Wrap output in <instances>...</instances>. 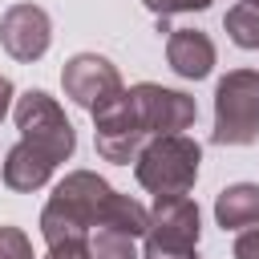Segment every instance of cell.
<instances>
[{
    "label": "cell",
    "instance_id": "d6986e66",
    "mask_svg": "<svg viewBox=\"0 0 259 259\" xmlns=\"http://www.w3.org/2000/svg\"><path fill=\"white\" fill-rule=\"evenodd\" d=\"M12 93H16V89H12V81H8L4 73H0V121H4V113H8V105H12Z\"/></svg>",
    "mask_w": 259,
    "mask_h": 259
},
{
    "label": "cell",
    "instance_id": "9c48e42d",
    "mask_svg": "<svg viewBox=\"0 0 259 259\" xmlns=\"http://www.w3.org/2000/svg\"><path fill=\"white\" fill-rule=\"evenodd\" d=\"M0 45L12 61H40L53 45V20L40 4H12L0 16Z\"/></svg>",
    "mask_w": 259,
    "mask_h": 259
},
{
    "label": "cell",
    "instance_id": "e0dca14e",
    "mask_svg": "<svg viewBox=\"0 0 259 259\" xmlns=\"http://www.w3.org/2000/svg\"><path fill=\"white\" fill-rule=\"evenodd\" d=\"M231 255H235V259H259V227H247V231L235 239Z\"/></svg>",
    "mask_w": 259,
    "mask_h": 259
},
{
    "label": "cell",
    "instance_id": "5b68a950",
    "mask_svg": "<svg viewBox=\"0 0 259 259\" xmlns=\"http://www.w3.org/2000/svg\"><path fill=\"white\" fill-rule=\"evenodd\" d=\"M198 251V206L186 194L158 198L146 227L142 259H194Z\"/></svg>",
    "mask_w": 259,
    "mask_h": 259
},
{
    "label": "cell",
    "instance_id": "4fadbf2b",
    "mask_svg": "<svg viewBox=\"0 0 259 259\" xmlns=\"http://www.w3.org/2000/svg\"><path fill=\"white\" fill-rule=\"evenodd\" d=\"M223 28H227V36H231L239 49H259V8H255V4L239 0L235 8H227Z\"/></svg>",
    "mask_w": 259,
    "mask_h": 259
},
{
    "label": "cell",
    "instance_id": "3957f363",
    "mask_svg": "<svg viewBox=\"0 0 259 259\" xmlns=\"http://www.w3.org/2000/svg\"><path fill=\"white\" fill-rule=\"evenodd\" d=\"M259 138V69H231L214 85V146H251Z\"/></svg>",
    "mask_w": 259,
    "mask_h": 259
},
{
    "label": "cell",
    "instance_id": "52a82bcc",
    "mask_svg": "<svg viewBox=\"0 0 259 259\" xmlns=\"http://www.w3.org/2000/svg\"><path fill=\"white\" fill-rule=\"evenodd\" d=\"M150 138L142 134L138 117H134V105H130V93L121 89L113 101H105L97 113H93V146L105 162H117V166H130L142 146Z\"/></svg>",
    "mask_w": 259,
    "mask_h": 259
},
{
    "label": "cell",
    "instance_id": "5bb4252c",
    "mask_svg": "<svg viewBox=\"0 0 259 259\" xmlns=\"http://www.w3.org/2000/svg\"><path fill=\"white\" fill-rule=\"evenodd\" d=\"M89 259H142L134 239L121 235V231H109V227H97L89 235Z\"/></svg>",
    "mask_w": 259,
    "mask_h": 259
},
{
    "label": "cell",
    "instance_id": "2e32d148",
    "mask_svg": "<svg viewBox=\"0 0 259 259\" xmlns=\"http://www.w3.org/2000/svg\"><path fill=\"white\" fill-rule=\"evenodd\" d=\"M158 20H170V16H178V12H202V8H210L214 0H142Z\"/></svg>",
    "mask_w": 259,
    "mask_h": 259
},
{
    "label": "cell",
    "instance_id": "9a60e30c",
    "mask_svg": "<svg viewBox=\"0 0 259 259\" xmlns=\"http://www.w3.org/2000/svg\"><path fill=\"white\" fill-rule=\"evenodd\" d=\"M0 259H32V243L20 227H0Z\"/></svg>",
    "mask_w": 259,
    "mask_h": 259
},
{
    "label": "cell",
    "instance_id": "8fae6325",
    "mask_svg": "<svg viewBox=\"0 0 259 259\" xmlns=\"http://www.w3.org/2000/svg\"><path fill=\"white\" fill-rule=\"evenodd\" d=\"M53 170L57 166L40 150H32L28 142H16L8 150V158H4V186L16 190V194H32V190H40L53 178Z\"/></svg>",
    "mask_w": 259,
    "mask_h": 259
},
{
    "label": "cell",
    "instance_id": "ac0fdd59",
    "mask_svg": "<svg viewBox=\"0 0 259 259\" xmlns=\"http://www.w3.org/2000/svg\"><path fill=\"white\" fill-rule=\"evenodd\" d=\"M45 259H89V243H57Z\"/></svg>",
    "mask_w": 259,
    "mask_h": 259
},
{
    "label": "cell",
    "instance_id": "6da1fadb",
    "mask_svg": "<svg viewBox=\"0 0 259 259\" xmlns=\"http://www.w3.org/2000/svg\"><path fill=\"white\" fill-rule=\"evenodd\" d=\"M97 227L121 231L130 239L146 235L150 227V210L130 198L117 194L101 174L93 170H73L57 182V190L49 194L45 210H40V235L49 247L57 243H89V235Z\"/></svg>",
    "mask_w": 259,
    "mask_h": 259
},
{
    "label": "cell",
    "instance_id": "ba28073f",
    "mask_svg": "<svg viewBox=\"0 0 259 259\" xmlns=\"http://www.w3.org/2000/svg\"><path fill=\"white\" fill-rule=\"evenodd\" d=\"M61 85H65V97H69L73 105L97 113L105 101H113V97L121 93V73H117L105 57H97V53H77V57L65 61Z\"/></svg>",
    "mask_w": 259,
    "mask_h": 259
},
{
    "label": "cell",
    "instance_id": "8992f818",
    "mask_svg": "<svg viewBox=\"0 0 259 259\" xmlns=\"http://www.w3.org/2000/svg\"><path fill=\"white\" fill-rule=\"evenodd\" d=\"M130 93V105H134V117L142 125L146 138H162V134H182L194 125L198 117V105L190 93L182 89H166V85H154V81H142Z\"/></svg>",
    "mask_w": 259,
    "mask_h": 259
},
{
    "label": "cell",
    "instance_id": "7c38bea8",
    "mask_svg": "<svg viewBox=\"0 0 259 259\" xmlns=\"http://www.w3.org/2000/svg\"><path fill=\"white\" fill-rule=\"evenodd\" d=\"M214 219H219L223 231L259 227V186H255V182H235V186L219 190V198H214Z\"/></svg>",
    "mask_w": 259,
    "mask_h": 259
},
{
    "label": "cell",
    "instance_id": "30bf717a",
    "mask_svg": "<svg viewBox=\"0 0 259 259\" xmlns=\"http://www.w3.org/2000/svg\"><path fill=\"white\" fill-rule=\"evenodd\" d=\"M166 61L178 77L202 81L214 69V40L202 28H170L166 36Z\"/></svg>",
    "mask_w": 259,
    "mask_h": 259
},
{
    "label": "cell",
    "instance_id": "277c9868",
    "mask_svg": "<svg viewBox=\"0 0 259 259\" xmlns=\"http://www.w3.org/2000/svg\"><path fill=\"white\" fill-rule=\"evenodd\" d=\"M16 113V130H20V142H28L32 150H40L53 166L69 162L73 150H77V130L73 121L65 117V109L57 105V97H49L45 89H24L12 105Z\"/></svg>",
    "mask_w": 259,
    "mask_h": 259
},
{
    "label": "cell",
    "instance_id": "7a4b0ae2",
    "mask_svg": "<svg viewBox=\"0 0 259 259\" xmlns=\"http://www.w3.org/2000/svg\"><path fill=\"white\" fill-rule=\"evenodd\" d=\"M198 162H202V146L194 138L162 134V138H150L142 146V154L134 158V174L154 198H174V194H186L194 186Z\"/></svg>",
    "mask_w": 259,
    "mask_h": 259
},
{
    "label": "cell",
    "instance_id": "ffe728a7",
    "mask_svg": "<svg viewBox=\"0 0 259 259\" xmlns=\"http://www.w3.org/2000/svg\"><path fill=\"white\" fill-rule=\"evenodd\" d=\"M247 4H255V8H259V0H247Z\"/></svg>",
    "mask_w": 259,
    "mask_h": 259
}]
</instances>
